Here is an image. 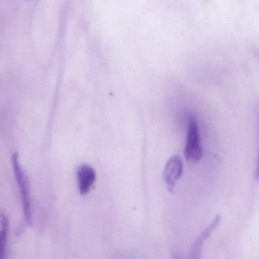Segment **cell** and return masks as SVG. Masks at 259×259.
Here are the masks:
<instances>
[{
    "mask_svg": "<svg viewBox=\"0 0 259 259\" xmlns=\"http://www.w3.org/2000/svg\"><path fill=\"white\" fill-rule=\"evenodd\" d=\"M77 179L79 192L80 195L85 196L92 190L97 179V173L91 166L82 164L77 169Z\"/></svg>",
    "mask_w": 259,
    "mask_h": 259,
    "instance_id": "obj_4",
    "label": "cell"
},
{
    "mask_svg": "<svg viewBox=\"0 0 259 259\" xmlns=\"http://www.w3.org/2000/svg\"><path fill=\"white\" fill-rule=\"evenodd\" d=\"M183 161L178 155L171 157L164 167V179L170 191H173L177 182L183 174Z\"/></svg>",
    "mask_w": 259,
    "mask_h": 259,
    "instance_id": "obj_3",
    "label": "cell"
},
{
    "mask_svg": "<svg viewBox=\"0 0 259 259\" xmlns=\"http://www.w3.org/2000/svg\"><path fill=\"white\" fill-rule=\"evenodd\" d=\"M172 259H183V258L179 254L177 253V252H174V253L172 254Z\"/></svg>",
    "mask_w": 259,
    "mask_h": 259,
    "instance_id": "obj_8",
    "label": "cell"
},
{
    "mask_svg": "<svg viewBox=\"0 0 259 259\" xmlns=\"http://www.w3.org/2000/svg\"><path fill=\"white\" fill-rule=\"evenodd\" d=\"M184 155L189 162L196 163L203 157V149L197 118L193 114L188 116L187 135Z\"/></svg>",
    "mask_w": 259,
    "mask_h": 259,
    "instance_id": "obj_1",
    "label": "cell"
},
{
    "mask_svg": "<svg viewBox=\"0 0 259 259\" xmlns=\"http://www.w3.org/2000/svg\"><path fill=\"white\" fill-rule=\"evenodd\" d=\"M1 217V231H0V259H4L5 250L7 243L9 220L4 214H0Z\"/></svg>",
    "mask_w": 259,
    "mask_h": 259,
    "instance_id": "obj_6",
    "label": "cell"
},
{
    "mask_svg": "<svg viewBox=\"0 0 259 259\" xmlns=\"http://www.w3.org/2000/svg\"><path fill=\"white\" fill-rule=\"evenodd\" d=\"M220 221L221 216H216L214 220L199 234V237L196 239V241L194 242L193 246H192L190 253V259L202 258V249H203L204 243L211 237V234L215 231L216 228L219 227Z\"/></svg>",
    "mask_w": 259,
    "mask_h": 259,
    "instance_id": "obj_5",
    "label": "cell"
},
{
    "mask_svg": "<svg viewBox=\"0 0 259 259\" xmlns=\"http://www.w3.org/2000/svg\"><path fill=\"white\" fill-rule=\"evenodd\" d=\"M12 164L15 178H16L17 182H18V187H19L24 217H25L27 223L28 225H31V204H30L28 179H27V176H26L25 173L20 165L18 153H15L12 155Z\"/></svg>",
    "mask_w": 259,
    "mask_h": 259,
    "instance_id": "obj_2",
    "label": "cell"
},
{
    "mask_svg": "<svg viewBox=\"0 0 259 259\" xmlns=\"http://www.w3.org/2000/svg\"><path fill=\"white\" fill-rule=\"evenodd\" d=\"M258 123L259 129V109H258ZM255 179L259 182V154L258 158V162H257L256 171H255Z\"/></svg>",
    "mask_w": 259,
    "mask_h": 259,
    "instance_id": "obj_7",
    "label": "cell"
}]
</instances>
